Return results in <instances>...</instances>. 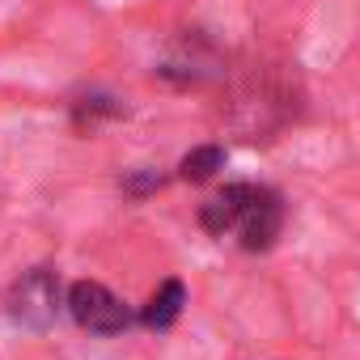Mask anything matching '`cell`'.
I'll list each match as a JSON object with an SVG mask.
<instances>
[{
    "label": "cell",
    "mask_w": 360,
    "mask_h": 360,
    "mask_svg": "<svg viewBox=\"0 0 360 360\" xmlns=\"http://www.w3.org/2000/svg\"><path fill=\"white\" fill-rule=\"evenodd\" d=\"M200 225L204 233L212 238H225V233H238L242 250L250 255H263L280 242V229H284V204L271 187H259V183H229L225 191H217L204 208H200Z\"/></svg>",
    "instance_id": "1"
},
{
    "label": "cell",
    "mask_w": 360,
    "mask_h": 360,
    "mask_svg": "<svg viewBox=\"0 0 360 360\" xmlns=\"http://www.w3.org/2000/svg\"><path fill=\"white\" fill-rule=\"evenodd\" d=\"M5 309L18 326L26 330H51L60 309H64V288H60V276L51 267H30L22 271L9 292H5Z\"/></svg>",
    "instance_id": "2"
},
{
    "label": "cell",
    "mask_w": 360,
    "mask_h": 360,
    "mask_svg": "<svg viewBox=\"0 0 360 360\" xmlns=\"http://www.w3.org/2000/svg\"><path fill=\"white\" fill-rule=\"evenodd\" d=\"M64 305H68L72 322L81 330H89V335H123L131 326V309L98 280H77L68 288Z\"/></svg>",
    "instance_id": "3"
},
{
    "label": "cell",
    "mask_w": 360,
    "mask_h": 360,
    "mask_svg": "<svg viewBox=\"0 0 360 360\" xmlns=\"http://www.w3.org/2000/svg\"><path fill=\"white\" fill-rule=\"evenodd\" d=\"M183 305H187V284H183V280H161L157 292L144 301L140 322H144L148 330H169V326L178 322V314H183Z\"/></svg>",
    "instance_id": "4"
},
{
    "label": "cell",
    "mask_w": 360,
    "mask_h": 360,
    "mask_svg": "<svg viewBox=\"0 0 360 360\" xmlns=\"http://www.w3.org/2000/svg\"><path fill=\"white\" fill-rule=\"evenodd\" d=\"M225 161H229V153L221 144H200L178 161V178L183 183H208V178H217V169H225Z\"/></svg>",
    "instance_id": "5"
},
{
    "label": "cell",
    "mask_w": 360,
    "mask_h": 360,
    "mask_svg": "<svg viewBox=\"0 0 360 360\" xmlns=\"http://www.w3.org/2000/svg\"><path fill=\"white\" fill-rule=\"evenodd\" d=\"M161 183H165V178H161L157 169H140V174H127V178H123V191H127L131 200H144V195H153Z\"/></svg>",
    "instance_id": "6"
},
{
    "label": "cell",
    "mask_w": 360,
    "mask_h": 360,
    "mask_svg": "<svg viewBox=\"0 0 360 360\" xmlns=\"http://www.w3.org/2000/svg\"><path fill=\"white\" fill-rule=\"evenodd\" d=\"M98 115H110V119H115V115H123V106L110 102V98H85V102L77 106V123H94Z\"/></svg>",
    "instance_id": "7"
}]
</instances>
